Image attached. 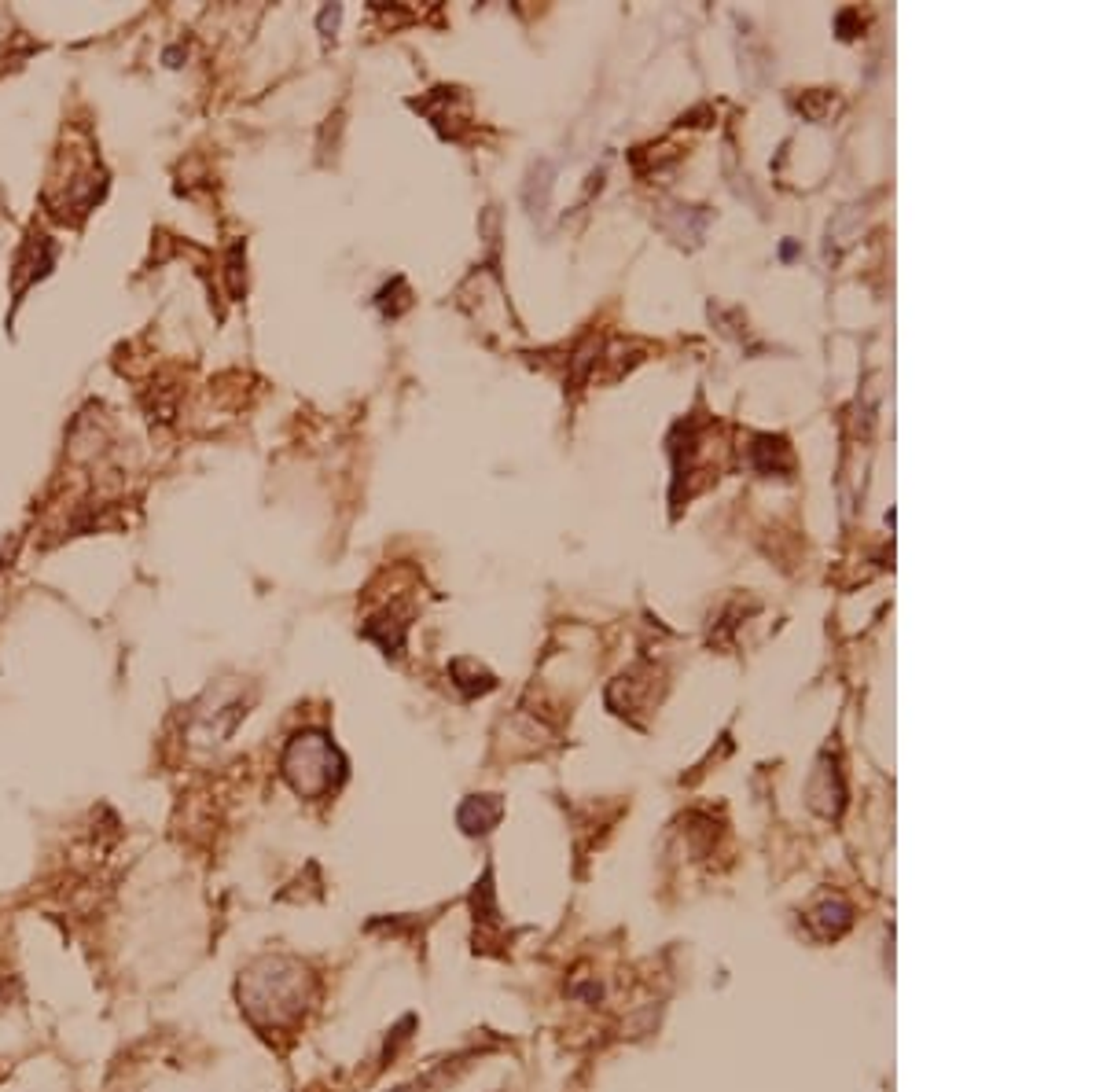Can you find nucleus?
<instances>
[{
    "label": "nucleus",
    "mask_w": 1103,
    "mask_h": 1092,
    "mask_svg": "<svg viewBox=\"0 0 1103 1092\" xmlns=\"http://www.w3.org/2000/svg\"><path fill=\"white\" fill-rule=\"evenodd\" d=\"M809 798H813V806H817L824 817H839L846 791H842V776H839L835 758H827V755L821 758L817 773H813V780H809Z\"/></svg>",
    "instance_id": "obj_3"
},
{
    "label": "nucleus",
    "mask_w": 1103,
    "mask_h": 1092,
    "mask_svg": "<svg viewBox=\"0 0 1103 1092\" xmlns=\"http://www.w3.org/2000/svg\"><path fill=\"white\" fill-rule=\"evenodd\" d=\"M309 971L283 956H265L240 978V1001L258 1030H280L302 1019Z\"/></svg>",
    "instance_id": "obj_1"
},
{
    "label": "nucleus",
    "mask_w": 1103,
    "mask_h": 1092,
    "mask_svg": "<svg viewBox=\"0 0 1103 1092\" xmlns=\"http://www.w3.org/2000/svg\"><path fill=\"white\" fill-rule=\"evenodd\" d=\"M504 813L500 798L497 794H471L457 813V824L467 831V835H486L490 828H497V820Z\"/></svg>",
    "instance_id": "obj_5"
},
{
    "label": "nucleus",
    "mask_w": 1103,
    "mask_h": 1092,
    "mask_svg": "<svg viewBox=\"0 0 1103 1092\" xmlns=\"http://www.w3.org/2000/svg\"><path fill=\"white\" fill-rule=\"evenodd\" d=\"M750 460L762 475H780V471H791V449L784 438H768L762 434L754 446H750Z\"/></svg>",
    "instance_id": "obj_6"
},
{
    "label": "nucleus",
    "mask_w": 1103,
    "mask_h": 1092,
    "mask_svg": "<svg viewBox=\"0 0 1103 1092\" xmlns=\"http://www.w3.org/2000/svg\"><path fill=\"white\" fill-rule=\"evenodd\" d=\"M805 923H809V931L821 941H835L854 923V909L842 898H827V901H821L817 909L805 916Z\"/></svg>",
    "instance_id": "obj_4"
},
{
    "label": "nucleus",
    "mask_w": 1103,
    "mask_h": 1092,
    "mask_svg": "<svg viewBox=\"0 0 1103 1092\" xmlns=\"http://www.w3.org/2000/svg\"><path fill=\"white\" fill-rule=\"evenodd\" d=\"M280 773L283 780L295 788V794L302 798H320L332 788L342 784L346 776V761L338 755V747L324 736V732H298L280 758Z\"/></svg>",
    "instance_id": "obj_2"
}]
</instances>
